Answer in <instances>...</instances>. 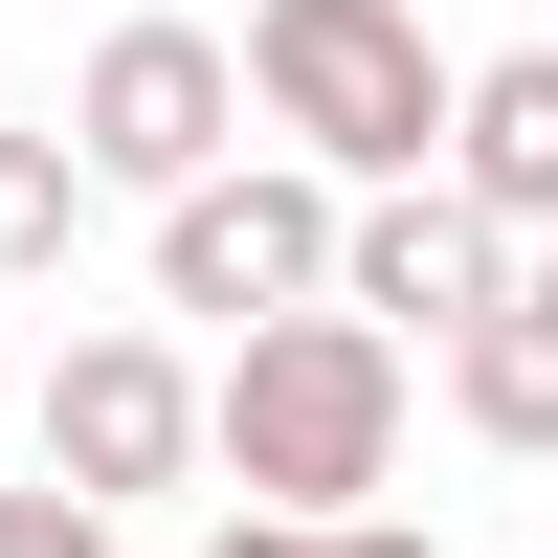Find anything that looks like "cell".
<instances>
[{"instance_id": "6da1fadb", "label": "cell", "mask_w": 558, "mask_h": 558, "mask_svg": "<svg viewBox=\"0 0 558 558\" xmlns=\"http://www.w3.org/2000/svg\"><path fill=\"white\" fill-rule=\"evenodd\" d=\"M402 402H425V357L380 336V313H246V336L202 357V470L246 492V514H357V492H402Z\"/></svg>"}, {"instance_id": "7a4b0ae2", "label": "cell", "mask_w": 558, "mask_h": 558, "mask_svg": "<svg viewBox=\"0 0 558 558\" xmlns=\"http://www.w3.org/2000/svg\"><path fill=\"white\" fill-rule=\"evenodd\" d=\"M246 112L291 134L313 179H425V134H447V45H425V0H246Z\"/></svg>"}, {"instance_id": "3957f363", "label": "cell", "mask_w": 558, "mask_h": 558, "mask_svg": "<svg viewBox=\"0 0 558 558\" xmlns=\"http://www.w3.org/2000/svg\"><path fill=\"white\" fill-rule=\"evenodd\" d=\"M89 157V202H179L202 157H246V68H223V23H179V0H134L112 45L68 68V112H45Z\"/></svg>"}, {"instance_id": "277c9868", "label": "cell", "mask_w": 558, "mask_h": 558, "mask_svg": "<svg viewBox=\"0 0 558 558\" xmlns=\"http://www.w3.org/2000/svg\"><path fill=\"white\" fill-rule=\"evenodd\" d=\"M336 291V179L313 157H202L157 202V313H223V336H246V313H313Z\"/></svg>"}, {"instance_id": "5b68a950", "label": "cell", "mask_w": 558, "mask_h": 558, "mask_svg": "<svg viewBox=\"0 0 558 558\" xmlns=\"http://www.w3.org/2000/svg\"><path fill=\"white\" fill-rule=\"evenodd\" d=\"M45 492H89V514H134V492H202V357L179 336H68L45 357Z\"/></svg>"}, {"instance_id": "8992f818", "label": "cell", "mask_w": 558, "mask_h": 558, "mask_svg": "<svg viewBox=\"0 0 558 558\" xmlns=\"http://www.w3.org/2000/svg\"><path fill=\"white\" fill-rule=\"evenodd\" d=\"M514 291V223L492 202H447V179H336V313H380L402 357L447 336V313H492Z\"/></svg>"}, {"instance_id": "52a82bcc", "label": "cell", "mask_w": 558, "mask_h": 558, "mask_svg": "<svg viewBox=\"0 0 558 558\" xmlns=\"http://www.w3.org/2000/svg\"><path fill=\"white\" fill-rule=\"evenodd\" d=\"M425 179H447V202H492V223L536 246V223H558V45H492V68H447Z\"/></svg>"}, {"instance_id": "ba28073f", "label": "cell", "mask_w": 558, "mask_h": 558, "mask_svg": "<svg viewBox=\"0 0 558 558\" xmlns=\"http://www.w3.org/2000/svg\"><path fill=\"white\" fill-rule=\"evenodd\" d=\"M447 425H470V447H558V313L536 291H492V313H447Z\"/></svg>"}, {"instance_id": "9c48e42d", "label": "cell", "mask_w": 558, "mask_h": 558, "mask_svg": "<svg viewBox=\"0 0 558 558\" xmlns=\"http://www.w3.org/2000/svg\"><path fill=\"white\" fill-rule=\"evenodd\" d=\"M89 223H112V202H89V157H68V134H0V291H45Z\"/></svg>"}, {"instance_id": "30bf717a", "label": "cell", "mask_w": 558, "mask_h": 558, "mask_svg": "<svg viewBox=\"0 0 558 558\" xmlns=\"http://www.w3.org/2000/svg\"><path fill=\"white\" fill-rule=\"evenodd\" d=\"M0 558H134V536L89 514V492H0Z\"/></svg>"}, {"instance_id": "8fae6325", "label": "cell", "mask_w": 558, "mask_h": 558, "mask_svg": "<svg viewBox=\"0 0 558 558\" xmlns=\"http://www.w3.org/2000/svg\"><path fill=\"white\" fill-rule=\"evenodd\" d=\"M313 558H447L425 514H380V492H357V514H313Z\"/></svg>"}, {"instance_id": "7c38bea8", "label": "cell", "mask_w": 558, "mask_h": 558, "mask_svg": "<svg viewBox=\"0 0 558 558\" xmlns=\"http://www.w3.org/2000/svg\"><path fill=\"white\" fill-rule=\"evenodd\" d=\"M202 558H313V514H246V492H223V536Z\"/></svg>"}, {"instance_id": "4fadbf2b", "label": "cell", "mask_w": 558, "mask_h": 558, "mask_svg": "<svg viewBox=\"0 0 558 558\" xmlns=\"http://www.w3.org/2000/svg\"><path fill=\"white\" fill-rule=\"evenodd\" d=\"M514 291H536V313H558V223H536V246H514Z\"/></svg>"}]
</instances>
